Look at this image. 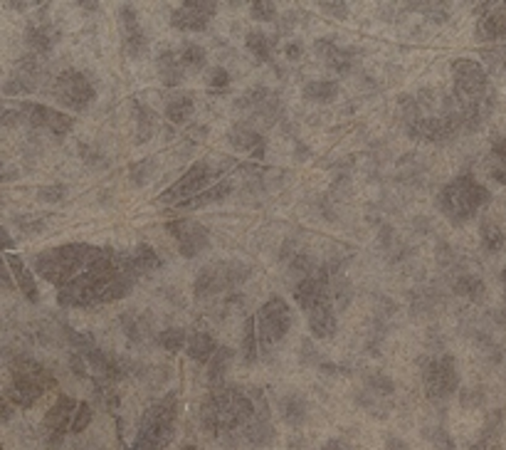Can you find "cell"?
<instances>
[{
	"instance_id": "obj_32",
	"label": "cell",
	"mask_w": 506,
	"mask_h": 450,
	"mask_svg": "<svg viewBox=\"0 0 506 450\" xmlns=\"http://www.w3.org/2000/svg\"><path fill=\"white\" fill-rule=\"evenodd\" d=\"M230 193H232V183L220 181L215 183V186H211V188H205L203 193H198L195 198H190L186 204H180V208H205V205L222 204Z\"/></svg>"
},
{
	"instance_id": "obj_50",
	"label": "cell",
	"mask_w": 506,
	"mask_h": 450,
	"mask_svg": "<svg viewBox=\"0 0 506 450\" xmlns=\"http://www.w3.org/2000/svg\"><path fill=\"white\" fill-rule=\"evenodd\" d=\"M92 418H95V408L92 404H87L82 401L79 406H77V413H74V421H72V433H85L89 429V423H92Z\"/></svg>"
},
{
	"instance_id": "obj_36",
	"label": "cell",
	"mask_w": 506,
	"mask_h": 450,
	"mask_svg": "<svg viewBox=\"0 0 506 450\" xmlns=\"http://www.w3.org/2000/svg\"><path fill=\"white\" fill-rule=\"evenodd\" d=\"M486 171L489 179L494 183H506V139H496L489 151V161H486Z\"/></svg>"
},
{
	"instance_id": "obj_34",
	"label": "cell",
	"mask_w": 506,
	"mask_h": 450,
	"mask_svg": "<svg viewBox=\"0 0 506 450\" xmlns=\"http://www.w3.org/2000/svg\"><path fill=\"white\" fill-rule=\"evenodd\" d=\"M338 85L331 79H314L304 85V99L314 102V104H331L336 102Z\"/></svg>"
},
{
	"instance_id": "obj_9",
	"label": "cell",
	"mask_w": 506,
	"mask_h": 450,
	"mask_svg": "<svg viewBox=\"0 0 506 450\" xmlns=\"http://www.w3.org/2000/svg\"><path fill=\"white\" fill-rule=\"evenodd\" d=\"M166 230L176 238L178 253L186 257V260L198 257L201 253L208 250V246H211V233H208V228L203 223H198V221H193V218L170 221V223H166Z\"/></svg>"
},
{
	"instance_id": "obj_47",
	"label": "cell",
	"mask_w": 506,
	"mask_h": 450,
	"mask_svg": "<svg viewBox=\"0 0 506 450\" xmlns=\"http://www.w3.org/2000/svg\"><path fill=\"white\" fill-rule=\"evenodd\" d=\"M250 18L257 22H272L277 21V5L270 0H257L250 5Z\"/></svg>"
},
{
	"instance_id": "obj_19",
	"label": "cell",
	"mask_w": 506,
	"mask_h": 450,
	"mask_svg": "<svg viewBox=\"0 0 506 450\" xmlns=\"http://www.w3.org/2000/svg\"><path fill=\"white\" fill-rule=\"evenodd\" d=\"M60 32L54 30L50 22H30L25 28V45L30 47L35 54H47L53 53L54 45L60 43Z\"/></svg>"
},
{
	"instance_id": "obj_7",
	"label": "cell",
	"mask_w": 506,
	"mask_h": 450,
	"mask_svg": "<svg viewBox=\"0 0 506 450\" xmlns=\"http://www.w3.org/2000/svg\"><path fill=\"white\" fill-rule=\"evenodd\" d=\"M254 320H257V337H260L262 349L279 344L292 329V310L282 297H272L264 302Z\"/></svg>"
},
{
	"instance_id": "obj_15",
	"label": "cell",
	"mask_w": 506,
	"mask_h": 450,
	"mask_svg": "<svg viewBox=\"0 0 506 450\" xmlns=\"http://www.w3.org/2000/svg\"><path fill=\"white\" fill-rule=\"evenodd\" d=\"M457 134L454 127L450 124L447 117H430V119H420L408 127V137L411 139L425 141V144H444L450 141Z\"/></svg>"
},
{
	"instance_id": "obj_59",
	"label": "cell",
	"mask_w": 506,
	"mask_h": 450,
	"mask_svg": "<svg viewBox=\"0 0 506 450\" xmlns=\"http://www.w3.org/2000/svg\"><path fill=\"white\" fill-rule=\"evenodd\" d=\"M319 450H351L344 440H328L327 446H321Z\"/></svg>"
},
{
	"instance_id": "obj_52",
	"label": "cell",
	"mask_w": 506,
	"mask_h": 450,
	"mask_svg": "<svg viewBox=\"0 0 506 450\" xmlns=\"http://www.w3.org/2000/svg\"><path fill=\"white\" fill-rule=\"evenodd\" d=\"M64 196H67V186L64 183H53V186H40L35 198L43 201V204H60Z\"/></svg>"
},
{
	"instance_id": "obj_56",
	"label": "cell",
	"mask_w": 506,
	"mask_h": 450,
	"mask_svg": "<svg viewBox=\"0 0 506 450\" xmlns=\"http://www.w3.org/2000/svg\"><path fill=\"white\" fill-rule=\"evenodd\" d=\"M319 8L327 12V15H331V18H338V21H344L348 15V5L346 3H341V0H338V3H327V0H324V3H319Z\"/></svg>"
},
{
	"instance_id": "obj_14",
	"label": "cell",
	"mask_w": 506,
	"mask_h": 450,
	"mask_svg": "<svg viewBox=\"0 0 506 450\" xmlns=\"http://www.w3.org/2000/svg\"><path fill=\"white\" fill-rule=\"evenodd\" d=\"M218 12V3L205 0H188L170 12V25L183 32H203L208 28L211 18Z\"/></svg>"
},
{
	"instance_id": "obj_17",
	"label": "cell",
	"mask_w": 506,
	"mask_h": 450,
	"mask_svg": "<svg viewBox=\"0 0 506 450\" xmlns=\"http://www.w3.org/2000/svg\"><path fill=\"white\" fill-rule=\"evenodd\" d=\"M314 50L327 60L328 70H334L338 75H351V70L359 62V53H356V50H351V47H336L331 40H317V43H314Z\"/></svg>"
},
{
	"instance_id": "obj_46",
	"label": "cell",
	"mask_w": 506,
	"mask_h": 450,
	"mask_svg": "<svg viewBox=\"0 0 506 450\" xmlns=\"http://www.w3.org/2000/svg\"><path fill=\"white\" fill-rule=\"evenodd\" d=\"M408 8H411V11H425V18H430V21L435 22L450 21V12H447L443 3H412Z\"/></svg>"
},
{
	"instance_id": "obj_35",
	"label": "cell",
	"mask_w": 506,
	"mask_h": 450,
	"mask_svg": "<svg viewBox=\"0 0 506 450\" xmlns=\"http://www.w3.org/2000/svg\"><path fill=\"white\" fill-rule=\"evenodd\" d=\"M240 354H243V362L247 366L257 364V359H260V337H257V320L254 317H247V321H245Z\"/></svg>"
},
{
	"instance_id": "obj_54",
	"label": "cell",
	"mask_w": 506,
	"mask_h": 450,
	"mask_svg": "<svg viewBox=\"0 0 506 450\" xmlns=\"http://www.w3.org/2000/svg\"><path fill=\"white\" fill-rule=\"evenodd\" d=\"M460 404H462L464 408L482 406V404H485V391H482V388H462Z\"/></svg>"
},
{
	"instance_id": "obj_24",
	"label": "cell",
	"mask_w": 506,
	"mask_h": 450,
	"mask_svg": "<svg viewBox=\"0 0 506 450\" xmlns=\"http://www.w3.org/2000/svg\"><path fill=\"white\" fill-rule=\"evenodd\" d=\"M277 408H279L282 421L292 429H302L306 418H309V404H306V398L302 394H286V396L279 398Z\"/></svg>"
},
{
	"instance_id": "obj_40",
	"label": "cell",
	"mask_w": 506,
	"mask_h": 450,
	"mask_svg": "<svg viewBox=\"0 0 506 450\" xmlns=\"http://www.w3.org/2000/svg\"><path fill=\"white\" fill-rule=\"evenodd\" d=\"M119 321H121V327H124V334H127L131 342H134V344L146 342L148 321L144 320L141 314H137V312H124V314L119 317Z\"/></svg>"
},
{
	"instance_id": "obj_51",
	"label": "cell",
	"mask_w": 506,
	"mask_h": 450,
	"mask_svg": "<svg viewBox=\"0 0 506 450\" xmlns=\"http://www.w3.org/2000/svg\"><path fill=\"white\" fill-rule=\"evenodd\" d=\"M289 270H292V275H299V278L304 279L309 278V275H314L317 265H314V260L306 255V253H296V255L289 260Z\"/></svg>"
},
{
	"instance_id": "obj_63",
	"label": "cell",
	"mask_w": 506,
	"mask_h": 450,
	"mask_svg": "<svg viewBox=\"0 0 506 450\" xmlns=\"http://www.w3.org/2000/svg\"><path fill=\"white\" fill-rule=\"evenodd\" d=\"M183 450H201V448H198V446H186Z\"/></svg>"
},
{
	"instance_id": "obj_45",
	"label": "cell",
	"mask_w": 506,
	"mask_h": 450,
	"mask_svg": "<svg viewBox=\"0 0 506 450\" xmlns=\"http://www.w3.org/2000/svg\"><path fill=\"white\" fill-rule=\"evenodd\" d=\"M35 87H37V82H35V79L21 75V72H12L11 79L5 82V87H3V92H5V95H11V96L30 95Z\"/></svg>"
},
{
	"instance_id": "obj_42",
	"label": "cell",
	"mask_w": 506,
	"mask_h": 450,
	"mask_svg": "<svg viewBox=\"0 0 506 450\" xmlns=\"http://www.w3.org/2000/svg\"><path fill=\"white\" fill-rule=\"evenodd\" d=\"M156 342H159L166 352H178V349H186L188 334H186L183 327H169V329L156 334Z\"/></svg>"
},
{
	"instance_id": "obj_12",
	"label": "cell",
	"mask_w": 506,
	"mask_h": 450,
	"mask_svg": "<svg viewBox=\"0 0 506 450\" xmlns=\"http://www.w3.org/2000/svg\"><path fill=\"white\" fill-rule=\"evenodd\" d=\"M21 114L22 121H28L32 129H47L54 137H67L74 127V117L45 104H22Z\"/></svg>"
},
{
	"instance_id": "obj_29",
	"label": "cell",
	"mask_w": 506,
	"mask_h": 450,
	"mask_svg": "<svg viewBox=\"0 0 506 450\" xmlns=\"http://www.w3.org/2000/svg\"><path fill=\"white\" fill-rule=\"evenodd\" d=\"M131 107H134V119H137V144H146L156 134L159 114L151 107H146V104L137 102V99L131 102Z\"/></svg>"
},
{
	"instance_id": "obj_30",
	"label": "cell",
	"mask_w": 506,
	"mask_h": 450,
	"mask_svg": "<svg viewBox=\"0 0 506 450\" xmlns=\"http://www.w3.org/2000/svg\"><path fill=\"white\" fill-rule=\"evenodd\" d=\"M5 262H8V268L12 270V275H15V282H18V288L21 292L28 297V302H35L40 300V292H37V285H35V278H32V272L25 268V262H22L18 255H8L5 257Z\"/></svg>"
},
{
	"instance_id": "obj_61",
	"label": "cell",
	"mask_w": 506,
	"mask_h": 450,
	"mask_svg": "<svg viewBox=\"0 0 506 450\" xmlns=\"http://www.w3.org/2000/svg\"><path fill=\"white\" fill-rule=\"evenodd\" d=\"M79 8H85V11H99L96 3H79Z\"/></svg>"
},
{
	"instance_id": "obj_2",
	"label": "cell",
	"mask_w": 506,
	"mask_h": 450,
	"mask_svg": "<svg viewBox=\"0 0 506 450\" xmlns=\"http://www.w3.org/2000/svg\"><path fill=\"white\" fill-rule=\"evenodd\" d=\"M95 255V247L85 246V243H72V246L53 247L45 250L40 255L32 257L35 272L47 282H53L54 288L60 289L77 279L89 265V260Z\"/></svg>"
},
{
	"instance_id": "obj_4",
	"label": "cell",
	"mask_w": 506,
	"mask_h": 450,
	"mask_svg": "<svg viewBox=\"0 0 506 450\" xmlns=\"http://www.w3.org/2000/svg\"><path fill=\"white\" fill-rule=\"evenodd\" d=\"M247 278H250V268L245 262H237V260L211 262L195 275L193 289H195L198 300H205V297H212V295H220L225 289L240 288Z\"/></svg>"
},
{
	"instance_id": "obj_23",
	"label": "cell",
	"mask_w": 506,
	"mask_h": 450,
	"mask_svg": "<svg viewBox=\"0 0 506 450\" xmlns=\"http://www.w3.org/2000/svg\"><path fill=\"white\" fill-rule=\"evenodd\" d=\"M240 436H243L245 443L253 446V448H267L277 436L275 426H272V421H270V413H257V416L245 426Z\"/></svg>"
},
{
	"instance_id": "obj_10",
	"label": "cell",
	"mask_w": 506,
	"mask_h": 450,
	"mask_svg": "<svg viewBox=\"0 0 506 450\" xmlns=\"http://www.w3.org/2000/svg\"><path fill=\"white\" fill-rule=\"evenodd\" d=\"M208 181H211V166L205 161H198V163H193L188 171L180 176L178 181L170 186L169 191L161 193L159 201L161 204H186L190 198H195L198 193L205 191Z\"/></svg>"
},
{
	"instance_id": "obj_8",
	"label": "cell",
	"mask_w": 506,
	"mask_h": 450,
	"mask_svg": "<svg viewBox=\"0 0 506 450\" xmlns=\"http://www.w3.org/2000/svg\"><path fill=\"white\" fill-rule=\"evenodd\" d=\"M53 96L60 102V107L82 112L95 102V85L89 82V77L79 70H64L54 77Z\"/></svg>"
},
{
	"instance_id": "obj_41",
	"label": "cell",
	"mask_w": 506,
	"mask_h": 450,
	"mask_svg": "<svg viewBox=\"0 0 506 450\" xmlns=\"http://www.w3.org/2000/svg\"><path fill=\"white\" fill-rule=\"evenodd\" d=\"M178 57L180 62H183V67H186V70H193V72H201V70H205V64H208V53H205V47H201V45L195 43L180 45Z\"/></svg>"
},
{
	"instance_id": "obj_57",
	"label": "cell",
	"mask_w": 506,
	"mask_h": 450,
	"mask_svg": "<svg viewBox=\"0 0 506 450\" xmlns=\"http://www.w3.org/2000/svg\"><path fill=\"white\" fill-rule=\"evenodd\" d=\"M285 53H286V57H289V60H299V57L304 54V45L299 43V40H296V43H289L285 47Z\"/></svg>"
},
{
	"instance_id": "obj_13",
	"label": "cell",
	"mask_w": 506,
	"mask_h": 450,
	"mask_svg": "<svg viewBox=\"0 0 506 450\" xmlns=\"http://www.w3.org/2000/svg\"><path fill=\"white\" fill-rule=\"evenodd\" d=\"M328 289H331V270L327 265H321V268L314 270V275L296 282L294 302L299 304V310H304L309 314L317 304L328 300Z\"/></svg>"
},
{
	"instance_id": "obj_11",
	"label": "cell",
	"mask_w": 506,
	"mask_h": 450,
	"mask_svg": "<svg viewBox=\"0 0 506 450\" xmlns=\"http://www.w3.org/2000/svg\"><path fill=\"white\" fill-rule=\"evenodd\" d=\"M77 401L67 394H60V398L54 401L53 408L45 413L43 429H45V438H47V446L50 450H54L57 446H62V438L67 430L72 429L74 413H77Z\"/></svg>"
},
{
	"instance_id": "obj_25",
	"label": "cell",
	"mask_w": 506,
	"mask_h": 450,
	"mask_svg": "<svg viewBox=\"0 0 506 450\" xmlns=\"http://www.w3.org/2000/svg\"><path fill=\"white\" fill-rule=\"evenodd\" d=\"M156 67H159V77L163 85L166 87L183 85V79H186V67L180 62L178 53L163 50V53L159 54V60H156Z\"/></svg>"
},
{
	"instance_id": "obj_38",
	"label": "cell",
	"mask_w": 506,
	"mask_h": 450,
	"mask_svg": "<svg viewBox=\"0 0 506 450\" xmlns=\"http://www.w3.org/2000/svg\"><path fill=\"white\" fill-rule=\"evenodd\" d=\"M193 112H195V104H193V96L188 95H176L173 99H169V104H166V117H169L170 124H186L190 117H193Z\"/></svg>"
},
{
	"instance_id": "obj_49",
	"label": "cell",
	"mask_w": 506,
	"mask_h": 450,
	"mask_svg": "<svg viewBox=\"0 0 506 450\" xmlns=\"http://www.w3.org/2000/svg\"><path fill=\"white\" fill-rule=\"evenodd\" d=\"M153 166H156V161L153 159H144L138 161V163H131V169H129L131 181L138 183V186H146V183L151 181V176H153Z\"/></svg>"
},
{
	"instance_id": "obj_58",
	"label": "cell",
	"mask_w": 506,
	"mask_h": 450,
	"mask_svg": "<svg viewBox=\"0 0 506 450\" xmlns=\"http://www.w3.org/2000/svg\"><path fill=\"white\" fill-rule=\"evenodd\" d=\"M386 448L388 450H411V446L405 443L402 438H398V436H388V440H386Z\"/></svg>"
},
{
	"instance_id": "obj_43",
	"label": "cell",
	"mask_w": 506,
	"mask_h": 450,
	"mask_svg": "<svg viewBox=\"0 0 506 450\" xmlns=\"http://www.w3.org/2000/svg\"><path fill=\"white\" fill-rule=\"evenodd\" d=\"M422 436L427 438V443H430L435 450H457L452 436H450L447 429H443V426H430V429L422 430Z\"/></svg>"
},
{
	"instance_id": "obj_5",
	"label": "cell",
	"mask_w": 506,
	"mask_h": 450,
	"mask_svg": "<svg viewBox=\"0 0 506 450\" xmlns=\"http://www.w3.org/2000/svg\"><path fill=\"white\" fill-rule=\"evenodd\" d=\"M422 364V384L425 394L430 401L440 404L444 398L454 396V391L460 388V371L454 356L444 354L440 359H420Z\"/></svg>"
},
{
	"instance_id": "obj_1",
	"label": "cell",
	"mask_w": 506,
	"mask_h": 450,
	"mask_svg": "<svg viewBox=\"0 0 506 450\" xmlns=\"http://www.w3.org/2000/svg\"><path fill=\"white\" fill-rule=\"evenodd\" d=\"M492 201V193L477 181L472 173H460L457 179L443 186L437 191V211L452 225H464L472 221L479 208H485Z\"/></svg>"
},
{
	"instance_id": "obj_20",
	"label": "cell",
	"mask_w": 506,
	"mask_h": 450,
	"mask_svg": "<svg viewBox=\"0 0 506 450\" xmlns=\"http://www.w3.org/2000/svg\"><path fill=\"white\" fill-rule=\"evenodd\" d=\"M228 141H230L232 149L245 151V154H250L253 159H262L264 151H267V139H264L257 129H250V127L230 129Z\"/></svg>"
},
{
	"instance_id": "obj_60",
	"label": "cell",
	"mask_w": 506,
	"mask_h": 450,
	"mask_svg": "<svg viewBox=\"0 0 506 450\" xmlns=\"http://www.w3.org/2000/svg\"><path fill=\"white\" fill-rule=\"evenodd\" d=\"M8 404H11V401L5 398V401H3V421H5V423H8V421H11V416H12V408L8 406Z\"/></svg>"
},
{
	"instance_id": "obj_48",
	"label": "cell",
	"mask_w": 506,
	"mask_h": 450,
	"mask_svg": "<svg viewBox=\"0 0 506 450\" xmlns=\"http://www.w3.org/2000/svg\"><path fill=\"white\" fill-rule=\"evenodd\" d=\"M366 388H369L370 394H376V396H391L393 391H395V384H393L388 376L370 374L366 379Z\"/></svg>"
},
{
	"instance_id": "obj_37",
	"label": "cell",
	"mask_w": 506,
	"mask_h": 450,
	"mask_svg": "<svg viewBox=\"0 0 506 450\" xmlns=\"http://www.w3.org/2000/svg\"><path fill=\"white\" fill-rule=\"evenodd\" d=\"M479 240H482V247H485L486 253H502L506 246V233L502 230V225L494 223V221H485V223L479 225Z\"/></svg>"
},
{
	"instance_id": "obj_64",
	"label": "cell",
	"mask_w": 506,
	"mask_h": 450,
	"mask_svg": "<svg viewBox=\"0 0 506 450\" xmlns=\"http://www.w3.org/2000/svg\"><path fill=\"white\" fill-rule=\"evenodd\" d=\"M502 282H504V288H506V270H504V272H502Z\"/></svg>"
},
{
	"instance_id": "obj_26",
	"label": "cell",
	"mask_w": 506,
	"mask_h": 450,
	"mask_svg": "<svg viewBox=\"0 0 506 450\" xmlns=\"http://www.w3.org/2000/svg\"><path fill=\"white\" fill-rule=\"evenodd\" d=\"M11 371L18 376H25V379H30V381L45 386V388H50V386L54 384L53 374H50L40 362L30 359V356H15V359H12Z\"/></svg>"
},
{
	"instance_id": "obj_28",
	"label": "cell",
	"mask_w": 506,
	"mask_h": 450,
	"mask_svg": "<svg viewBox=\"0 0 506 450\" xmlns=\"http://www.w3.org/2000/svg\"><path fill=\"white\" fill-rule=\"evenodd\" d=\"M129 255H131V265L137 270L138 278L151 275V272H156V270H161V265H163V260L159 257V253H156L151 246H146V243H138L134 250H129Z\"/></svg>"
},
{
	"instance_id": "obj_33",
	"label": "cell",
	"mask_w": 506,
	"mask_h": 450,
	"mask_svg": "<svg viewBox=\"0 0 506 450\" xmlns=\"http://www.w3.org/2000/svg\"><path fill=\"white\" fill-rule=\"evenodd\" d=\"M454 295H460L464 300L469 302H485L486 297V285L482 282V278H477V275H460V278L454 279Z\"/></svg>"
},
{
	"instance_id": "obj_21",
	"label": "cell",
	"mask_w": 506,
	"mask_h": 450,
	"mask_svg": "<svg viewBox=\"0 0 506 450\" xmlns=\"http://www.w3.org/2000/svg\"><path fill=\"white\" fill-rule=\"evenodd\" d=\"M309 329L317 339H328V337L336 334V310H334L331 297L309 312Z\"/></svg>"
},
{
	"instance_id": "obj_27",
	"label": "cell",
	"mask_w": 506,
	"mask_h": 450,
	"mask_svg": "<svg viewBox=\"0 0 506 450\" xmlns=\"http://www.w3.org/2000/svg\"><path fill=\"white\" fill-rule=\"evenodd\" d=\"M218 352V344L212 339L211 334L205 332H193L186 344V354H188L193 362L198 364H211V359Z\"/></svg>"
},
{
	"instance_id": "obj_3",
	"label": "cell",
	"mask_w": 506,
	"mask_h": 450,
	"mask_svg": "<svg viewBox=\"0 0 506 450\" xmlns=\"http://www.w3.org/2000/svg\"><path fill=\"white\" fill-rule=\"evenodd\" d=\"M176 418H178V394H169L153 406L146 408L137 430L134 448L137 450H163L176 436Z\"/></svg>"
},
{
	"instance_id": "obj_31",
	"label": "cell",
	"mask_w": 506,
	"mask_h": 450,
	"mask_svg": "<svg viewBox=\"0 0 506 450\" xmlns=\"http://www.w3.org/2000/svg\"><path fill=\"white\" fill-rule=\"evenodd\" d=\"M232 359H235V352L230 346H218V352L211 359V366H208V384L211 388H218V386L225 384V374L230 369Z\"/></svg>"
},
{
	"instance_id": "obj_44",
	"label": "cell",
	"mask_w": 506,
	"mask_h": 450,
	"mask_svg": "<svg viewBox=\"0 0 506 450\" xmlns=\"http://www.w3.org/2000/svg\"><path fill=\"white\" fill-rule=\"evenodd\" d=\"M331 292H334L336 307H346L348 302H351V297H353L351 282H348L341 272H334V275H331Z\"/></svg>"
},
{
	"instance_id": "obj_39",
	"label": "cell",
	"mask_w": 506,
	"mask_h": 450,
	"mask_svg": "<svg viewBox=\"0 0 506 450\" xmlns=\"http://www.w3.org/2000/svg\"><path fill=\"white\" fill-rule=\"evenodd\" d=\"M245 45H247V53L253 54L257 62H272V40L262 30L247 32Z\"/></svg>"
},
{
	"instance_id": "obj_55",
	"label": "cell",
	"mask_w": 506,
	"mask_h": 450,
	"mask_svg": "<svg viewBox=\"0 0 506 450\" xmlns=\"http://www.w3.org/2000/svg\"><path fill=\"white\" fill-rule=\"evenodd\" d=\"M485 54V60L489 64H494V67H502L506 64V45H494V47H485L482 50Z\"/></svg>"
},
{
	"instance_id": "obj_18",
	"label": "cell",
	"mask_w": 506,
	"mask_h": 450,
	"mask_svg": "<svg viewBox=\"0 0 506 450\" xmlns=\"http://www.w3.org/2000/svg\"><path fill=\"white\" fill-rule=\"evenodd\" d=\"M121 22H124V50L129 57H144L148 50V40L144 35V28L138 25L137 12L131 5H121Z\"/></svg>"
},
{
	"instance_id": "obj_6",
	"label": "cell",
	"mask_w": 506,
	"mask_h": 450,
	"mask_svg": "<svg viewBox=\"0 0 506 450\" xmlns=\"http://www.w3.org/2000/svg\"><path fill=\"white\" fill-rule=\"evenodd\" d=\"M452 77H454V102L457 104H479L486 99V87H489V77H486L485 67L475 60L460 57L452 62Z\"/></svg>"
},
{
	"instance_id": "obj_53",
	"label": "cell",
	"mask_w": 506,
	"mask_h": 450,
	"mask_svg": "<svg viewBox=\"0 0 506 450\" xmlns=\"http://www.w3.org/2000/svg\"><path fill=\"white\" fill-rule=\"evenodd\" d=\"M205 82H208V87H211L212 92H225V89L230 87L232 77L225 67H212L211 72H208V77H205Z\"/></svg>"
},
{
	"instance_id": "obj_22",
	"label": "cell",
	"mask_w": 506,
	"mask_h": 450,
	"mask_svg": "<svg viewBox=\"0 0 506 450\" xmlns=\"http://www.w3.org/2000/svg\"><path fill=\"white\" fill-rule=\"evenodd\" d=\"M45 394V386L35 384L30 379H25V376H18L12 374V381L8 386V391H5V398L15 404V406L21 408H30L35 406V401L43 396Z\"/></svg>"
},
{
	"instance_id": "obj_16",
	"label": "cell",
	"mask_w": 506,
	"mask_h": 450,
	"mask_svg": "<svg viewBox=\"0 0 506 450\" xmlns=\"http://www.w3.org/2000/svg\"><path fill=\"white\" fill-rule=\"evenodd\" d=\"M477 40L479 43H502L506 40V3L492 5V11L482 12L477 22Z\"/></svg>"
},
{
	"instance_id": "obj_62",
	"label": "cell",
	"mask_w": 506,
	"mask_h": 450,
	"mask_svg": "<svg viewBox=\"0 0 506 450\" xmlns=\"http://www.w3.org/2000/svg\"><path fill=\"white\" fill-rule=\"evenodd\" d=\"M0 233H3V240H5V247L11 250V247H12V240H11V236H8V230H0Z\"/></svg>"
}]
</instances>
